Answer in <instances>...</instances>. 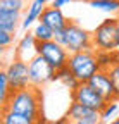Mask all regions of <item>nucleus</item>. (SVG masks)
<instances>
[{"instance_id": "obj_25", "label": "nucleus", "mask_w": 119, "mask_h": 124, "mask_svg": "<svg viewBox=\"0 0 119 124\" xmlns=\"http://www.w3.org/2000/svg\"><path fill=\"white\" fill-rule=\"evenodd\" d=\"M71 2H72V0H52V5L57 7V9H62V7L69 5Z\"/></svg>"}, {"instance_id": "obj_13", "label": "nucleus", "mask_w": 119, "mask_h": 124, "mask_svg": "<svg viewBox=\"0 0 119 124\" xmlns=\"http://www.w3.org/2000/svg\"><path fill=\"white\" fill-rule=\"evenodd\" d=\"M23 14L19 12H0V29L16 35V31L23 24Z\"/></svg>"}, {"instance_id": "obj_15", "label": "nucleus", "mask_w": 119, "mask_h": 124, "mask_svg": "<svg viewBox=\"0 0 119 124\" xmlns=\"http://www.w3.org/2000/svg\"><path fill=\"white\" fill-rule=\"evenodd\" d=\"M100 71H109L116 64H119V52H97Z\"/></svg>"}, {"instance_id": "obj_3", "label": "nucleus", "mask_w": 119, "mask_h": 124, "mask_svg": "<svg viewBox=\"0 0 119 124\" xmlns=\"http://www.w3.org/2000/svg\"><path fill=\"white\" fill-rule=\"evenodd\" d=\"M95 52H119V24L117 19H103L93 31Z\"/></svg>"}, {"instance_id": "obj_23", "label": "nucleus", "mask_w": 119, "mask_h": 124, "mask_svg": "<svg viewBox=\"0 0 119 124\" xmlns=\"http://www.w3.org/2000/svg\"><path fill=\"white\" fill-rule=\"evenodd\" d=\"M12 43H14V35L0 29V48H2V52H5Z\"/></svg>"}, {"instance_id": "obj_9", "label": "nucleus", "mask_w": 119, "mask_h": 124, "mask_svg": "<svg viewBox=\"0 0 119 124\" xmlns=\"http://www.w3.org/2000/svg\"><path fill=\"white\" fill-rule=\"evenodd\" d=\"M66 117L78 122V124H102V114L98 110H93V108H88L78 102H71L67 107Z\"/></svg>"}, {"instance_id": "obj_12", "label": "nucleus", "mask_w": 119, "mask_h": 124, "mask_svg": "<svg viewBox=\"0 0 119 124\" xmlns=\"http://www.w3.org/2000/svg\"><path fill=\"white\" fill-rule=\"evenodd\" d=\"M36 45H38V41H36V38L33 36V33L24 35V36L19 40L17 46H16L14 57H19V59H24V60L29 62V60H31V57L28 55V52H31L33 55H38V54H36Z\"/></svg>"}, {"instance_id": "obj_14", "label": "nucleus", "mask_w": 119, "mask_h": 124, "mask_svg": "<svg viewBox=\"0 0 119 124\" xmlns=\"http://www.w3.org/2000/svg\"><path fill=\"white\" fill-rule=\"evenodd\" d=\"M47 5H43L41 2H38V0H33V2H29V7L28 10L24 12V19H23V24L21 28L23 29H29L33 24H36L40 21V16L43 12V9H45Z\"/></svg>"}, {"instance_id": "obj_28", "label": "nucleus", "mask_w": 119, "mask_h": 124, "mask_svg": "<svg viewBox=\"0 0 119 124\" xmlns=\"http://www.w3.org/2000/svg\"><path fill=\"white\" fill-rule=\"evenodd\" d=\"M83 2H88V4H92V2H100V0H83Z\"/></svg>"}, {"instance_id": "obj_5", "label": "nucleus", "mask_w": 119, "mask_h": 124, "mask_svg": "<svg viewBox=\"0 0 119 124\" xmlns=\"http://www.w3.org/2000/svg\"><path fill=\"white\" fill-rule=\"evenodd\" d=\"M7 74V79L10 83L12 91H17V90H24L28 86H31V78H29V64L28 60L19 59V57H14L10 62L2 67Z\"/></svg>"}, {"instance_id": "obj_10", "label": "nucleus", "mask_w": 119, "mask_h": 124, "mask_svg": "<svg viewBox=\"0 0 119 124\" xmlns=\"http://www.w3.org/2000/svg\"><path fill=\"white\" fill-rule=\"evenodd\" d=\"M88 85H90L98 95L102 98H105L107 102H112V100H119V95L116 91V86L111 79V74L107 71H98L90 81H88Z\"/></svg>"}, {"instance_id": "obj_21", "label": "nucleus", "mask_w": 119, "mask_h": 124, "mask_svg": "<svg viewBox=\"0 0 119 124\" xmlns=\"http://www.w3.org/2000/svg\"><path fill=\"white\" fill-rule=\"evenodd\" d=\"M93 9L107 12V14H116L119 12V0H100V2H92L90 4Z\"/></svg>"}, {"instance_id": "obj_26", "label": "nucleus", "mask_w": 119, "mask_h": 124, "mask_svg": "<svg viewBox=\"0 0 119 124\" xmlns=\"http://www.w3.org/2000/svg\"><path fill=\"white\" fill-rule=\"evenodd\" d=\"M54 124H78V122H74V121H71V119H67V117L64 116L61 121H57V122H54Z\"/></svg>"}, {"instance_id": "obj_22", "label": "nucleus", "mask_w": 119, "mask_h": 124, "mask_svg": "<svg viewBox=\"0 0 119 124\" xmlns=\"http://www.w3.org/2000/svg\"><path fill=\"white\" fill-rule=\"evenodd\" d=\"M117 112H119V100L107 102L105 108L100 112V114H102V121H103V122H111V121H114L116 117H119Z\"/></svg>"}, {"instance_id": "obj_20", "label": "nucleus", "mask_w": 119, "mask_h": 124, "mask_svg": "<svg viewBox=\"0 0 119 124\" xmlns=\"http://www.w3.org/2000/svg\"><path fill=\"white\" fill-rule=\"evenodd\" d=\"M12 88H10V83H9V79H7V74H5V71L2 69L0 71V100H2V107L9 102V98L12 97Z\"/></svg>"}, {"instance_id": "obj_24", "label": "nucleus", "mask_w": 119, "mask_h": 124, "mask_svg": "<svg viewBox=\"0 0 119 124\" xmlns=\"http://www.w3.org/2000/svg\"><path fill=\"white\" fill-rule=\"evenodd\" d=\"M107 72L111 74V79H112V83L116 86V91H117V95H119V64H116L114 67H111Z\"/></svg>"}, {"instance_id": "obj_1", "label": "nucleus", "mask_w": 119, "mask_h": 124, "mask_svg": "<svg viewBox=\"0 0 119 124\" xmlns=\"http://www.w3.org/2000/svg\"><path fill=\"white\" fill-rule=\"evenodd\" d=\"M41 102H43L41 90L35 86H28L24 90L14 91L9 102L2 107V110H10L26 117H31L41 124H47L45 117H43V110H41Z\"/></svg>"}, {"instance_id": "obj_30", "label": "nucleus", "mask_w": 119, "mask_h": 124, "mask_svg": "<svg viewBox=\"0 0 119 124\" xmlns=\"http://www.w3.org/2000/svg\"><path fill=\"white\" fill-rule=\"evenodd\" d=\"M117 24H119V19H117Z\"/></svg>"}, {"instance_id": "obj_8", "label": "nucleus", "mask_w": 119, "mask_h": 124, "mask_svg": "<svg viewBox=\"0 0 119 124\" xmlns=\"http://www.w3.org/2000/svg\"><path fill=\"white\" fill-rule=\"evenodd\" d=\"M71 102H78V103H81L88 108H93V110H98V112H102L107 105V100L102 98L88 83H79V86L76 90L71 91Z\"/></svg>"}, {"instance_id": "obj_7", "label": "nucleus", "mask_w": 119, "mask_h": 124, "mask_svg": "<svg viewBox=\"0 0 119 124\" xmlns=\"http://www.w3.org/2000/svg\"><path fill=\"white\" fill-rule=\"evenodd\" d=\"M28 64H29V78H31V86L41 90L45 85H48V83H52V81L57 79V71H55L43 57L35 55L31 60L28 62Z\"/></svg>"}, {"instance_id": "obj_18", "label": "nucleus", "mask_w": 119, "mask_h": 124, "mask_svg": "<svg viewBox=\"0 0 119 124\" xmlns=\"http://www.w3.org/2000/svg\"><path fill=\"white\" fill-rule=\"evenodd\" d=\"M29 7L28 0H0V12H26Z\"/></svg>"}, {"instance_id": "obj_29", "label": "nucleus", "mask_w": 119, "mask_h": 124, "mask_svg": "<svg viewBox=\"0 0 119 124\" xmlns=\"http://www.w3.org/2000/svg\"><path fill=\"white\" fill-rule=\"evenodd\" d=\"M38 2H41L43 5H47V4H48V0H38Z\"/></svg>"}, {"instance_id": "obj_11", "label": "nucleus", "mask_w": 119, "mask_h": 124, "mask_svg": "<svg viewBox=\"0 0 119 124\" xmlns=\"http://www.w3.org/2000/svg\"><path fill=\"white\" fill-rule=\"evenodd\" d=\"M38 23L47 24V26H48L50 29H54V31H61V29H64V28L71 23V19H67L66 16H64L62 9H57V7H54V5L50 4V5H47L45 9H43Z\"/></svg>"}, {"instance_id": "obj_4", "label": "nucleus", "mask_w": 119, "mask_h": 124, "mask_svg": "<svg viewBox=\"0 0 119 124\" xmlns=\"http://www.w3.org/2000/svg\"><path fill=\"white\" fill-rule=\"evenodd\" d=\"M67 67L72 71V74L76 76V79L79 83H88L92 78L100 71L97 52H79V54H71Z\"/></svg>"}, {"instance_id": "obj_17", "label": "nucleus", "mask_w": 119, "mask_h": 124, "mask_svg": "<svg viewBox=\"0 0 119 124\" xmlns=\"http://www.w3.org/2000/svg\"><path fill=\"white\" fill-rule=\"evenodd\" d=\"M31 33H33V36L36 38V41H38V43L50 41V40H54V38H55V31H54V29H50L47 24H43V23H36V24L33 26V29H31Z\"/></svg>"}, {"instance_id": "obj_19", "label": "nucleus", "mask_w": 119, "mask_h": 124, "mask_svg": "<svg viewBox=\"0 0 119 124\" xmlns=\"http://www.w3.org/2000/svg\"><path fill=\"white\" fill-rule=\"evenodd\" d=\"M57 81H61L66 88H69L71 91L72 90H76L79 86V81L76 79V76L72 74V71L69 67H64L61 71H57Z\"/></svg>"}, {"instance_id": "obj_2", "label": "nucleus", "mask_w": 119, "mask_h": 124, "mask_svg": "<svg viewBox=\"0 0 119 124\" xmlns=\"http://www.w3.org/2000/svg\"><path fill=\"white\" fill-rule=\"evenodd\" d=\"M57 43H61L69 54H79V52H90L93 48V35L78 23L71 21L64 29L55 31Z\"/></svg>"}, {"instance_id": "obj_27", "label": "nucleus", "mask_w": 119, "mask_h": 124, "mask_svg": "<svg viewBox=\"0 0 119 124\" xmlns=\"http://www.w3.org/2000/svg\"><path fill=\"white\" fill-rule=\"evenodd\" d=\"M109 124H119V117H116V119H114V121H111Z\"/></svg>"}, {"instance_id": "obj_16", "label": "nucleus", "mask_w": 119, "mask_h": 124, "mask_svg": "<svg viewBox=\"0 0 119 124\" xmlns=\"http://www.w3.org/2000/svg\"><path fill=\"white\" fill-rule=\"evenodd\" d=\"M2 124H41L31 117H26L10 110H2Z\"/></svg>"}, {"instance_id": "obj_6", "label": "nucleus", "mask_w": 119, "mask_h": 124, "mask_svg": "<svg viewBox=\"0 0 119 124\" xmlns=\"http://www.w3.org/2000/svg\"><path fill=\"white\" fill-rule=\"evenodd\" d=\"M36 54H38L40 57L45 59L55 71H61V69L67 67L69 57H71V54L64 48L61 43H57L55 40L38 43V45H36Z\"/></svg>"}]
</instances>
